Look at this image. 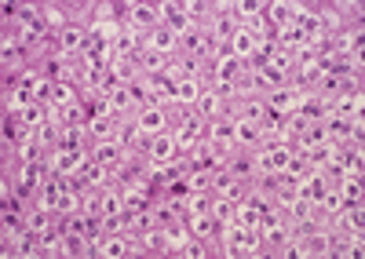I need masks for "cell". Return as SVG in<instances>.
Masks as SVG:
<instances>
[{"mask_svg":"<svg viewBox=\"0 0 365 259\" xmlns=\"http://www.w3.org/2000/svg\"><path fill=\"white\" fill-rule=\"evenodd\" d=\"M51 179V164L48 161H34V164H19L15 171V179H11V190L19 197H29L34 190H41L44 183Z\"/></svg>","mask_w":365,"mask_h":259,"instance_id":"cell-1","label":"cell"},{"mask_svg":"<svg viewBox=\"0 0 365 259\" xmlns=\"http://www.w3.org/2000/svg\"><path fill=\"white\" fill-rule=\"evenodd\" d=\"M91 161V147H81V150H51V176L58 179H73L77 171Z\"/></svg>","mask_w":365,"mask_h":259,"instance_id":"cell-2","label":"cell"},{"mask_svg":"<svg viewBox=\"0 0 365 259\" xmlns=\"http://www.w3.org/2000/svg\"><path fill=\"white\" fill-rule=\"evenodd\" d=\"M292 154H296L292 147H259L252 164H256L259 176H282V171L289 168V161H292Z\"/></svg>","mask_w":365,"mask_h":259,"instance_id":"cell-3","label":"cell"},{"mask_svg":"<svg viewBox=\"0 0 365 259\" xmlns=\"http://www.w3.org/2000/svg\"><path fill=\"white\" fill-rule=\"evenodd\" d=\"M303 95H307V88H299V84H285V88H278V92L263 95V102H267V110H270V113H278V117H285V113H296V110H299Z\"/></svg>","mask_w":365,"mask_h":259,"instance_id":"cell-4","label":"cell"},{"mask_svg":"<svg viewBox=\"0 0 365 259\" xmlns=\"http://www.w3.org/2000/svg\"><path fill=\"white\" fill-rule=\"evenodd\" d=\"M132 125L139 128V135L150 142L154 135H161V132H168V110L165 106H143L135 117H132Z\"/></svg>","mask_w":365,"mask_h":259,"instance_id":"cell-5","label":"cell"},{"mask_svg":"<svg viewBox=\"0 0 365 259\" xmlns=\"http://www.w3.org/2000/svg\"><path fill=\"white\" fill-rule=\"evenodd\" d=\"M84 44H88V26H81V22L66 26L63 33H55V51L66 55V59H77L84 51Z\"/></svg>","mask_w":365,"mask_h":259,"instance_id":"cell-6","label":"cell"},{"mask_svg":"<svg viewBox=\"0 0 365 259\" xmlns=\"http://www.w3.org/2000/svg\"><path fill=\"white\" fill-rule=\"evenodd\" d=\"M212 194H220V197L234 201V205H241L245 194H249V186H245V179H234L230 171L223 168V171H212Z\"/></svg>","mask_w":365,"mask_h":259,"instance_id":"cell-7","label":"cell"},{"mask_svg":"<svg viewBox=\"0 0 365 259\" xmlns=\"http://www.w3.org/2000/svg\"><path fill=\"white\" fill-rule=\"evenodd\" d=\"M332 102V113L336 117H344V121H358L361 125V110H365V95H361V88L358 92H340L336 99H329Z\"/></svg>","mask_w":365,"mask_h":259,"instance_id":"cell-8","label":"cell"},{"mask_svg":"<svg viewBox=\"0 0 365 259\" xmlns=\"http://www.w3.org/2000/svg\"><path fill=\"white\" fill-rule=\"evenodd\" d=\"M332 186V179H329V171H322V168H311L307 176L299 179V186H296V194L303 197V201H311V205H318V197L325 194Z\"/></svg>","mask_w":365,"mask_h":259,"instance_id":"cell-9","label":"cell"},{"mask_svg":"<svg viewBox=\"0 0 365 259\" xmlns=\"http://www.w3.org/2000/svg\"><path fill=\"white\" fill-rule=\"evenodd\" d=\"M128 26H135L139 33H154L158 26H165L161 8H158V4H132V11H128Z\"/></svg>","mask_w":365,"mask_h":259,"instance_id":"cell-10","label":"cell"},{"mask_svg":"<svg viewBox=\"0 0 365 259\" xmlns=\"http://www.w3.org/2000/svg\"><path fill=\"white\" fill-rule=\"evenodd\" d=\"M179 157V147H175V135L172 132H161L146 142V161H158V164H172Z\"/></svg>","mask_w":365,"mask_h":259,"instance_id":"cell-11","label":"cell"},{"mask_svg":"<svg viewBox=\"0 0 365 259\" xmlns=\"http://www.w3.org/2000/svg\"><path fill=\"white\" fill-rule=\"evenodd\" d=\"M91 157H96L99 164H106V168H117V164H125V161H132L135 154L125 147V142H96V147H91Z\"/></svg>","mask_w":365,"mask_h":259,"instance_id":"cell-12","label":"cell"},{"mask_svg":"<svg viewBox=\"0 0 365 259\" xmlns=\"http://www.w3.org/2000/svg\"><path fill=\"white\" fill-rule=\"evenodd\" d=\"M267 113H270V110H267L263 95H249V99H234V113H230V117L249 121V125H263Z\"/></svg>","mask_w":365,"mask_h":259,"instance_id":"cell-13","label":"cell"},{"mask_svg":"<svg viewBox=\"0 0 365 259\" xmlns=\"http://www.w3.org/2000/svg\"><path fill=\"white\" fill-rule=\"evenodd\" d=\"M216 150H234L237 142H234V117H220V121H208V135H205Z\"/></svg>","mask_w":365,"mask_h":259,"instance_id":"cell-14","label":"cell"},{"mask_svg":"<svg viewBox=\"0 0 365 259\" xmlns=\"http://www.w3.org/2000/svg\"><path fill=\"white\" fill-rule=\"evenodd\" d=\"M194 113H197V117H205V121H220V117H227V102L212 88H201V95L194 102Z\"/></svg>","mask_w":365,"mask_h":259,"instance_id":"cell-15","label":"cell"},{"mask_svg":"<svg viewBox=\"0 0 365 259\" xmlns=\"http://www.w3.org/2000/svg\"><path fill=\"white\" fill-rule=\"evenodd\" d=\"M143 48H154V51L165 55V59H175V55H179V37L168 30V26H158L154 33H146V44Z\"/></svg>","mask_w":365,"mask_h":259,"instance_id":"cell-16","label":"cell"},{"mask_svg":"<svg viewBox=\"0 0 365 259\" xmlns=\"http://www.w3.org/2000/svg\"><path fill=\"white\" fill-rule=\"evenodd\" d=\"M120 212H125V194H120L117 183H106V186L99 190V219L120 216Z\"/></svg>","mask_w":365,"mask_h":259,"instance_id":"cell-17","label":"cell"},{"mask_svg":"<svg viewBox=\"0 0 365 259\" xmlns=\"http://www.w3.org/2000/svg\"><path fill=\"white\" fill-rule=\"evenodd\" d=\"M44 142L37 139V132H29L22 142H19V147H15V164H34V161H41L44 157Z\"/></svg>","mask_w":365,"mask_h":259,"instance_id":"cell-18","label":"cell"},{"mask_svg":"<svg viewBox=\"0 0 365 259\" xmlns=\"http://www.w3.org/2000/svg\"><path fill=\"white\" fill-rule=\"evenodd\" d=\"M227 48H230V51L237 55L241 63H249L252 55H256V48H259V41H256V37H252V33L245 30V26H237V33L230 37V44H227Z\"/></svg>","mask_w":365,"mask_h":259,"instance_id":"cell-19","label":"cell"},{"mask_svg":"<svg viewBox=\"0 0 365 259\" xmlns=\"http://www.w3.org/2000/svg\"><path fill=\"white\" fill-rule=\"evenodd\" d=\"M201 88H205L201 77H182V80H175V106H194L197 95H201Z\"/></svg>","mask_w":365,"mask_h":259,"instance_id":"cell-20","label":"cell"},{"mask_svg":"<svg viewBox=\"0 0 365 259\" xmlns=\"http://www.w3.org/2000/svg\"><path fill=\"white\" fill-rule=\"evenodd\" d=\"M51 106H73V102H81V88H77V80H58L55 88H51V99H48Z\"/></svg>","mask_w":365,"mask_h":259,"instance_id":"cell-21","label":"cell"},{"mask_svg":"<svg viewBox=\"0 0 365 259\" xmlns=\"http://www.w3.org/2000/svg\"><path fill=\"white\" fill-rule=\"evenodd\" d=\"M234 142H237V147H263L259 125H249V121H237L234 117Z\"/></svg>","mask_w":365,"mask_h":259,"instance_id":"cell-22","label":"cell"},{"mask_svg":"<svg viewBox=\"0 0 365 259\" xmlns=\"http://www.w3.org/2000/svg\"><path fill=\"white\" fill-rule=\"evenodd\" d=\"M187 226H190V234H194V238H201V241H208V245H212V238H216V230H220V223L212 219V212H205V216H190Z\"/></svg>","mask_w":365,"mask_h":259,"instance_id":"cell-23","label":"cell"},{"mask_svg":"<svg viewBox=\"0 0 365 259\" xmlns=\"http://www.w3.org/2000/svg\"><path fill=\"white\" fill-rule=\"evenodd\" d=\"M41 15H44L48 30H58V33H63L66 26H73V22H70V8H63V4H44Z\"/></svg>","mask_w":365,"mask_h":259,"instance_id":"cell-24","label":"cell"},{"mask_svg":"<svg viewBox=\"0 0 365 259\" xmlns=\"http://www.w3.org/2000/svg\"><path fill=\"white\" fill-rule=\"evenodd\" d=\"M44 121H48V110H44V102H29V106L19 113V125H22L26 132H37Z\"/></svg>","mask_w":365,"mask_h":259,"instance_id":"cell-25","label":"cell"},{"mask_svg":"<svg viewBox=\"0 0 365 259\" xmlns=\"http://www.w3.org/2000/svg\"><path fill=\"white\" fill-rule=\"evenodd\" d=\"M234 223H237V226H245V230H259L263 212H256L252 205H245V201H241V205L234 208Z\"/></svg>","mask_w":365,"mask_h":259,"instance_id":"cell-26","label":"cell"},{"mask_svg":"<svg viewBox=\"0 0 365 259\" xmlns=\"http://www.w3.org/2000/svg\"><path fill=\"white\" fill-rule=\"evenodd\" d=\"M58 125L63 128H81L84 125V102H73V106L58 110Z\"/></svg>","mask_w":365,"mask_h":259,"instance_id":"cell-27","label":"cell"},{"mask_svg":"<svg viewBox=\"0 0 365 259\" xmlns=\"http://www.w3.org/2000/svg\"><path fill=\"white\" fill-rule=\"evenodd\" d=\"M234 201H227V197H220V194H212V219H216V223H227V219H234Z\"/></svg>","mask_w":365,"mask_h":259,"instance_id":"cell-28","label":"cell"},{"mask_svg":"<svg viewBox=\"0 0 365 259\" xmlns=\"http://www.w3.org/2000/svg\"><path fill=\"white\" fill-rule=\"evenodd\" d=\"M187 186H190V194H212V171H205V168L187 171Z\"/></svg>","mask_w":365,"mask_h":259,"instance_id":"cell-29","label":"cell"},{"mask_svg":"<svg viewBox=\"0 0 365 259\" xmlns=\"http://www.w3.org/2000/svg\"><path fill=\"white\" fill-rule=\"evenodd\" d=\"M187 216H205L212 208V194H187Z\"/></svg>","mask_w":365,"mask_h":259,"instance_id":"cell-30","label":"cell"},{"mask_svg":"<svg viewBox=\"0 0 365 259\" xmlns=\"http://www.w3.org/2000/svg\"><path fill=\"white\" fill-rule=\"evenodd\" d=\"M182 11H187V18H190V22H197V26H201V18H205V15H212V4H208V0H187V4H182Z\"/></svg>","mask_w":365,"mask_h":259,"instance_id":"cell-31","label":"cell"},{"mask_svg":"<svg viewBox=\"0 0 365 259\" xmlns=\"http://www.w3.org/2000/svg\"><path fill=\"white\" fill-rule=\"evenodd\" d=\"M51 219H55L51 212H41V208H37L34 216H29V219H26V226H29V230H34V234H44V230H48V226H55Z\"/></svg>","mask_w":365,"mask_h":259,"instance_id":"cell-32","label":"cell"}]
</instances>
